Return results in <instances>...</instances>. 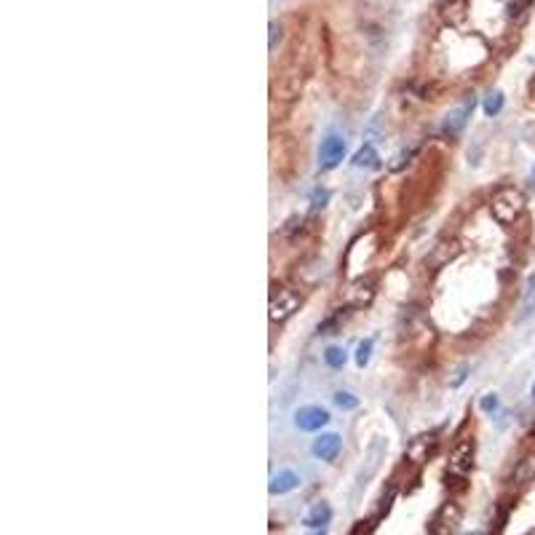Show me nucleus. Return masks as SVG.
Returning a JSON list of instances; mask_svg holds the SVG:
<instances>
[{
  "label": "nucleus",
  "instance_id": "obj_2",
  "mask_svg": "<svg viewBox=\"0 0 535 535\" xmlns=\"http://www.w3.org/2000/svg\"><path fill=\"white\" fill-rule=\"evenodd\" d=\"M386 452H389V442H386V437H375L372 442H369V447H367V452H364V461H362L359 471H356V493H353V495H359V493L375 479L377 471H380V466H383V461H386Z\"/></svg>",
  "mask_w": 535,
  "mask_h": 535
},
{
  "label": "nucleus",
  "instance_id": "obj_4",
  "mask_svg": "<svg viewBox=\"0 0 535 535\" xmlns=\"http://www.w3.org/2000/svg\"><path fill=\"white\" fill-rule=\"evenodd\" d=\"M471 113H474V97L468 94V97H463L452 110H447V115H444V121H442V134H444L447 139H455V137H461L463 129L468 126V118H471Z\"/></svg>",
  "mask_w": 535,
  "mask_h": 535
},
{
  "label": "nucleus",
  "instance_id": "obj_22",
  "mask_svg": "<svg viewBox=\"0 0 535 535\" xmlns=\"http://www.w3.org/2000/svg\"><path fill=\"white\" fill-rule=\"evenodd\" d=\"M527 6H530V0H511V3H509V16H511V19H514V16H519Z\"/></svg>",
  "mask_w": 535,
  "mask_h": 535
},
{
  "label": "nucleus",
  "instance_id": "obj_25",
  "mask_svg": "<svg viewBox=\"0 0 535 535\" xmlns=\"http://www.w3.org/2000/svg\"><path fill=\"white\" fill-rule=\"evenodd\" d=\"M533 399H535V383H533Z\"/></svg>",
  "mask_w": 535,
  "mask_h": 535
},
{
  "label": "nucleus",
  "instance_id": "obj_1",
  "mask_svg": "<svg viewBox=\"0 0 535 535\" xmlns=\"http://www.w3.org/2000/svg\"><path fill=\"white\" fill-rule=\"evenodd\" d=\"M524 212V193L519 188H500L498 193L490 198V214L498 219L500 225H514L519 214Z\"/></svg>",
  "mask_w": 535,
  "mask_h": 535
},
{
  "label": "nucleus",
  "instance_id": "obj_26",
  "mask_svg": "<svg viewBox=\"0 0 535 535\" xmlns=\"http://www.w3.org/2000/svg\"><path fill=\"white\" fill-rule=\"evenodd\" d=\"M468 535H482V533H468Z\"/></svg>",
  "mask_w": 535,
  "mask_h": 535
},
{
  "label": "nucleus",
  "instance_id": "obj_21",
  "mask_svg": "<svg viewBox=\"0 0 535 535\" xmlns=\"http://www.w3.org/2000/svg\"><path fill=\"white\" fill-rule=\"evenodd\" d=\"M329 201V190H313V195H311V204H313V209H321L324 204Z\"/></svg>",
  "mask_w": 535,
  "mask_h": 535
},
{
  "label": "nucleus",
  "instance_id": "obj_16",
  "mask_svg": "<svg viewBox=\"0 0 535 535\" xmlns=\"http://www.w3.org/2000/svg\"><path fill=\"white\" fill-rule=\"evenodd\" d=\"M324 362H327L332 369H343V364H345V351L338 348V345H329L327 351H324Z\"/></svg>",
  "mask_w": 535,
  "mask_h": 535
},
{
  "label": "nucleus",
  "instance_id": "obj_14",
  "mask_svg": "<svg viewBox=\"0 0 535 535\" xmlns=\"http://www.w3.org/2000/svg\"><path fill=\"white\" fill-rule=\"evenodd\" d=\"M380 156H377V150L372 145H364V147H359L356 150V156H353V166L356 169H377L380 163Z\"/></svg>",
  "mask_w": 535,
  "mask_h": 535
},
{
  "label": "nucleus",
  "instance_id": "obj_7",
  "mask_svg": "<svg viewBox=\"0 0 535 535\" xmlns=\"http://www.w3.org/2000/svg\"><path fill=\"white\" fill-rule=\"evenodd\" d=\"M300 308V294L294 289H279L270 297V321H287Z\"/></svg>",
  "mask_w": 535,
  "mask_h": 535
},
{
  "label": "nucleus",
  "instance_id": "obj_13",
  "mask_svg": "<svg viewBox=\"0 0 535 535\" xmlns=\"http://www.w3.org/2000/svg\"><path fill=\"white\" fill-rule=\"evenodd\" d=\"M511 482L514 485H530V482H535V452H527L522 461L514 466V474H511Z\"/></svg>",
  "mask_w": 535,
  "mask_h": 535
},
{
  "label": "nucleus",
  "instance_id": "obj_9",
  "mask_svg": "<svg viewBox=\"0 0 535 535\" xmlns=\"http://www.w3.org/2000/svg\"><path fill=\"white\" fill-rule=\"evenodd\" d=\"M300 485H303V476L297 474L294 468H281V471H276V474L270 476L268 490H270V495H287V493L297 490Z\"/></svg>",
  "mask_w": 535,
  "mask_h": 535
},
{
  "label": "nucleus",
  "instance_id": "obj_3",
  "mask_svg": "<svg viewBox=\"0 0 535 535\" xmlns=\"http://www.w3.org/2000/svg\"><path fill=\"white\" fill-rule=\"evenodd\" d=\"M474 468V439L463 437L450 452V461H447V482L452 479V485H463L468 474Z\"/></svg>",
  "mask_w": 535,
  "mask_h": 535
},
{
  "label": "nucleus",
  "instance_id": "obj_17",
  "mask_svg": "<svg viewBox=\"0 0 535 535\" xmlns=\"http://www.w3.org/2000/svg\"><path fill=\"white\" fill-rule=\"evenodd\" d=\"M500 110H503V94L500 91H490L485 99V113L490 118H495Z\"/></svg>",
  "mask_w": 535,
  "mask_h": 535
},
{
  "label": "nucleus",
  "instance_id": "obj_11",
  "mask_svg": "<svg viewBox=\"0 0 535 535\" xmlns=\"http://www.w3.org/2000/svg\"><path fill=\"white\" fill-rule=\"evenodd\" d=\"M434 447H437V439L431 437H418L410 442V447H407V461H413L415 466H420V463L428 461V455L434 452Z\"/></svg>",
  "mask_w": 535,
  "mask_h": 535
},
{
  "label": "nucleus",
  "instance_id": "obj_8",
  "mask_svg": "<svg viewBox=\"0 0 535 535\" xmlns=\"http://www.w3.org/2000/svg\"><path fill=\"white\" fill-rule=\"evenodd\" d=\"M329 423V413L318 404H305L300 410H294V426L300 431H318Z\"/></svg>",
  "mask_w": 535,
  "mask_h": 535
},
{
  "label": "nucleus",
  "instance_id": "obj_15",
  "mask_svg": "<svg viewBox=\"0 0 535 535\" xmlns=\"http://www.w3.org/2000/svg\"><path fill=\"white\" fill-rule=\"evenodd\" d=\"M466 11H468L466 0H447V3H444V11H442V16H444L450 25H461L463 19H466Z\"/></svg>",
  "mask_w": 535,
  "mask_h": 535
},
{
  "label": "nucleus",
  "instance_id": "obj_20",
  "mask_svg": "<svg viewBox=\"0 0 535 535\" xmlns=\"http://www.w3.org/2000/svg\"><path fill=\"white\" fill-rule=\"evenodd\" d=\"M479 407H482V413L493 415V413H498V410H500V399L495 396V393H487V396L479 399Z\"/></svg>",
  "mask_w": 535,
  "mask_h": 535
},
{
  "label": "nucleus",
  "instance_id": "obj_19",
  "mask_svg": "<svg viewBox=\"0 0 535 535\" xmlns=\"http://www.w3.org/2000/svg\"><path fill=\"white\" fill-rule=\"evenodd\" d=\"M369 356H372V340H362L356 348V364L367 367L369 364Z\"/></svg>",
  "mask_w": 535,
  "mask_h": 535
},
{
  "label": "nucleus",
  "instance_id": "obj_6",
  "mask_svg": "<svg viewBox=\"0 0 535 535\" xmlns=\"http://www.w3.org/2000/svg\"><path fill=\"white\" fill-rule=\"evenodd\" d=\"M345 159V139L340 134H327L318 145V166L321 169H335Z\"/></svg>",
  "mask_w": 535,
  "mask_h": 535
},
{
  "label": "nucleus",
  "instance_id": "obj_12",
  "mask_svg": "<svg viewBox=\"0 0 535 535\" xmlns=\"http://www.w3.org/2000/svg\"><path fill=\"white\" fill-rule=\"evenodd\" d=\"M329 522H332V509H329V503H324V500L316 503L313 509L305 514V519H303V524L308 530H324Z\"/></svg>",
  "mask_w": 535,
  "mask_h": 535
},
{
  "label": "nucleus",
  "instance_id": "obj_24",
  "mask_svg": "<svg viewBox=\"0 0 535 535\" xmlns=\"http://www.w3.org/2000/svg\"><path fill=\"white\" fill-rule=\"evenodd\" d=\"M308 535H324V530H313V533H308Z\"/></svg>",
  "mask_w": 535,
  "mask_h": 535
},
{
  "label": "nucleus",
  "instance_id": "obj_18",
  "mask_svg": "<svg viewBox=\"0 0 535 535\" xmlns=\"http://www.w3.org/2000/svg\"><path fill=\"white\" fill-rule=\"evenodd\" d=\"M335 404H338L340 410H356V407H359V396H353L351 391H338V393H335Z\"/></svg>",
  "mask_w": 535,
  "mask_h": 535
},
{
  "label": "nucleus",
  "instance_id": "obj_10",
  "mask_svg": "<svg viewBox=\"0 0 535 535\" xmlns=\"http://www.w3.org/2000/svg\"><path fill=\"white\" fill-rule=\"evenodd\" d=\"M343 450V439L340 434H321V437H316V442H313V455H316L318 461L324 463H332L338 455H340Z\"/></svg>",
  "mask_w": 535,
  "mask_h": 535
},
{
  "label": "nucleus",
  "instance_id": "obj_5",
  "mask_svg": "<svg viewBox=\"0 0 535 535\" xmlns=\"http://www.w3.org/2000/svg\"><path fill=\"white\" fill-rule=\"evenodd\" d=\"M461 517H463L461 506L452 503V500H447V503H442V506L437 509V514L431 517L428 533L431 535H455L458 524H461Z\"/></svg>",
  "mask_w": 535,
  "mask_h": 535
},
{
  "label": "nucleus",
  "instance_id": "obj_23",
  "mask_svg": "<svg viewBox=\"0 0 535 535\" xmlns=\"http://www.w3.org/2000/svg\"><path fill=\"white\" fill-rule=\"evenodd\" d=\"M276 38H281V27L270 22V51H276Z\"/></svg>",
  "mask_w": 535,
  "mask_h": 535
}]
</instances>
